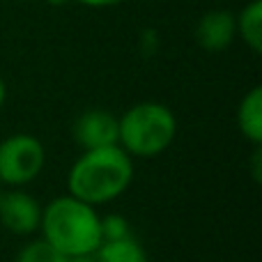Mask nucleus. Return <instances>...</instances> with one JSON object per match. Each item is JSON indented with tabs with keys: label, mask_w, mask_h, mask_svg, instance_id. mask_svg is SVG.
Segmentation results:
<instances>
[{
	"label": "nucleus",
	"mask_w": 262,
	"mask_h": 262,
	"mask_svg": "<svg viewBox=\"0 0 262 262\" xmlns=\"http://www.w3.org/2000/svg\"><path fill=\"white\" fill-rule=\"evenodd\" d=\"M60 251H55L44 237H28V242L18 249L14 262H67Z\"/></svg>",
	"instance_id": "9b49d317"
},
{
	"label": "nucleus",
	"mask_w": 262,
	"mask_h": 262,
	"mask_svg": "<svg viewBox=\"0 0 262 262\" xmlns=\"http://www.w3.org/2000/svg\"><path fill=\"white\" fill-rule=\"evenodd\" d=\"M74 3L83 5V7H95V9H104V7H115V5H122L124 0H74Z\"/></svg>",
	"instance_id": "ddd939ff"
},
{
	"label": "nucleus",
	"mask_w": 262,
	"mask_h": 262,
	"mask_svg": "<svg viewBox=\"0 0 262 262\" xmlns=\"http://www.w3.org/2000/svg\"><path fill=\"white\" fill-rule=\"evenodd\" d=\"M134 159L120 145L83 149L67 172V193L92 207L122 198L134 184Z\"/></svg>",
	"instance_id": "f257e3e1"
},
{
	"label": "nucleus",
	"mask_w": 262,
	"mask_h": 262,
	"mask_svg": "<svg viewBox=\"0 0 262 262\" xmlns=\"http://www.w3.org/2000/svg\"><path fill=\"white\" fill-rule=\"evenodd\" d=\"M134 235L131 223L122 214H104L101 216V242H111V239H122V237Z\"/></svg>",
	"instance_id": "f8f14e48"
},
{
	"label": "nucleus",
	"mask_w": 262,
	"mask_h": 262,
	"mask_svg": "<svg viewBox=\"0 0 262 262\" xmlns=\"http://www.w3.org/2000/svg\"><path fill=\"white\" fill-rule=\"evenodd\" d=\"M37 235L64 258L95 255L101 244V214L92 205L62 193L44 205Z\"/></svg>",
	"instance_id": "f03ea898"
},
{
	"label": "nucleus",
	"mask_w": 262,
	"mask_h": 262,
	"mask_svg": "<svg viewBox=\"0 0 262 262\" xmlns=\"http://www.w3.org/2000/svg\"><path fill=\"white\" fill-rule=\"evenodd\" d=\"M46 3H51V5H64V3H69V0H46Z\"/></svg>",
	"instance_id": "f3484780"
},
{
	"label": "nucleus",
	"mask_w": 262,
	"mask_h": 262,
	"mask_svg": "<svg viewBox=\"0 0 262 262\" xmlns=\"http://www.w3.org/2000/svg\"><path fill=\"white\" fill-rule=\"evenodd\" d=\"M0 191H3V184H0Z\"/></svg>",
	"instance_id": "6ab92c4d"
},
{
	"label": "nucleus",
	"mask_w": 262,
	"mask_h": 262,
	"mask_svg": "<svg viewBox=\"0 0 262 262\" xmlns=\"http://www.w3.org/2000/svg\"><path fill=\"white\" fill-rule=\"evenodd\" d=\"M5 99H7V85H5L3 76H0V111H3V106H5Z\"/></svg>",
	"instance_id": "2eb2a0df"
},
{
	"label": "nucleus",
	"mask_w": 262,
	"mask_h": 262,
	"mask_svg": "<svg viewBox=\"0 0 262 262\" xmlns=\"http://www.w3.org/2000/svg\"><path fill=\"white\" fill-rule=\"evenodd\" d=\"M237 129L253 147L262 145V88L255 85L237 106Z\"/></svg>",
	"instance_id": "6e6552de"
},
{
	"label": "nucleus",
	"mask_w": 262,
	"mask_h": 262,
	"mask_svg": "<svg viewBox=\"0 0 262 262\" xmlns=\"http://www.w3.org/2000/svg\"><path fill=\"white\" fill-rule=\"evenodd\" d=\"M21 3H35V0H21Z\"/></svg>",
	"instance_id": "a211bd4d"
},
{
	"label": "nucleus",
	"mask_w": 262,
	"mask_h": 262,
	"mask_svg": "<svg viewBox=\"0 0 262 262\" xmlns=\"http://www.w3.org/2000/svg\"><path fill=\"white\" fill-rule=\"evenodd\" d=\"M251 172H253V180L255 182L262 180V152H260V145L253 149V159H251Z\"/></svg>",
	"instance_id": "4468645a"
},
{
	"label": "nucleus",
	"mask_w": 262,
	"mask_h": 262,
	"mask_svg": "<svg viewBox=\"0 0 262 262\" xmlns=\"http://www.w3.org/2000/svg\"><path fill=\"white\" fill-rule=\"evenodd\" d=\"M177 118L161 101H140L118 118V145L131 159H157L172 147Z\"/></svg>",
	"instance_id": "7ed1b4c3"
},
{
	"label": "nucleus",
	"mask_w": 262,
	"mask_h": 262,
	"mask_svg": "<svg viewBox=\"0 0 262 262\" xmlns=\"http://www.w3.org/2000/svg\"><path fill=\"white\" fill-rule=\"evenodd\" d=\"M97 262H149V255L145 246L136 239L134 235L122 237V239L101 242L99 249L95 251Z\"/></svg>",
	"instance_id": "1a4fd4ad"
},
{
	"label": "nucleus",
	"mask_w": 262,
	"mask_h": 262,
	"mask_svg": "<svg viewBox=\"0 0 262 262\" xmlns=\"http://www.w3.org/2000/svg\"><path fill=\"white\" fill-rule=\"evenodd\" d=\"M237 26L235 14L228 9H212L203 14L200 21L195 23V41L207 53H221L235 41Z\"/></svg>",
	"instance_id": "0eeeda50"
},
{
	"label": "nucleus",
	"mask_w": 262,
	"mask_h": 262,
	"mask_svg": "<svg viewBox=\"0 0 262 262\" xmlns=\"http://www.w3.org/2000/svg\"><path fill=\"white\" fill-rule=\"evenodd\" d=\"M46 168V147L32 134H9L0 140V184L26 189Z\"/></svg>",
	"instance_id": "20e7f679"
},
{
	"label": "nucleus",
	"mask_w": 262,
	"mask_h": 262,
	"mask_svg": "<svg viewBox=\"0 0 262 262\" xmlns=\"http://www.w3.org/2000/svg\"><path fill=\"white\" fill-rule=\"evenodd\" d=\"M74 143L83 149L118 145V115L106 108H88L72 124Z\"/></svg>",
	"instance_id": "423d86ee"
},
{
	"label": "nucleus",
	"mask_w": 262,
	"mask_h": 262,
	"mask_svg": "<svg viewBox=\"0 0 262 262\" xmlns=\"http://www.w3.org/2000/svg\"><path fill=\"white\" fill-rule=\"evenodd\" d=\"M67 262H97L95 255H83V258H69Z\"/></svg>",
	"instance_id": "dca6fc26"
},
{
	"label": "nucleus",
	"mask_w": 262,
	"mask_h": 262,
	"mask_svg": "<svg viewBox=\"0 0 262 262\" xmlns=\"http://www.w3.org/2000/svg\"><path fill=\"white\" fill-rule=\"evenodd\" d=\"M44 205L26 189L0 191V226L16 237H35L39 232Z\"/></svg>",
	"instance_id": "39448f33"
},
{
	"label": "nucleus",
	"mask_w": 262,
	"mask_h": 262,
	"mask_svg": "<svg viewBox=\"0 0 262 262\" xmlns=\"http://www.w3.org/2000/svg\"><path fill=\"white\" fill-rule=\"evenodd\" d=\"M235 26H237V37H242L244 44L253 53H260L262 51V0H251L249 5H244V9L235 16Z\"/></svg>",
	"instance_id": "9d476101"
}]
</instances>
